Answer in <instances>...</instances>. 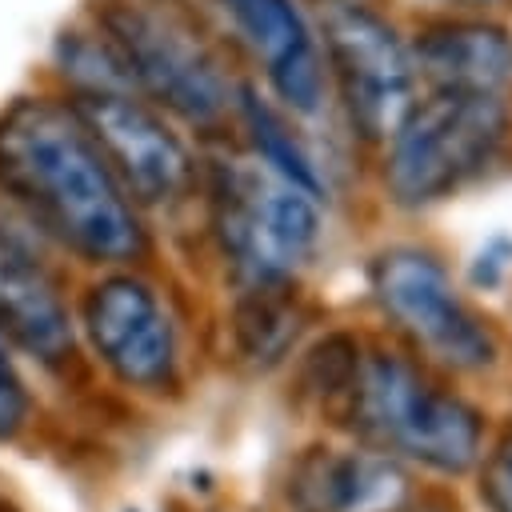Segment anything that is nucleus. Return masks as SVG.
<instances>
[{
    "instance_id": "1",
    "label": "nucleus",
    "mask_w": 512,
    "mask_h": 512,
    "mask_svg": "<svg viewBox=\"0 0 512 512\" xmlns=\"http://www.w3.org/2000/svg\"><path fill=\"white\" fill-rule=\"evenodd\" d=\"M0 184L88 260L120 264L144 252L124 184L72 104L16 100L0 116Z\"/></svg>"
},
{
    "instance_id": "2",
    "label": "nucleus",
    "mask_w": 512,
    "mask_h": 512,
    "mask_svg": "<svg viewBox=\"0 0 512 512\" xmlns=\"http://www.w3.org/2000/svg\"><path fill=\"white\" fill-rule=\"evenodd\" d=\"M300 384L324 420L384 452L420 460L444 476H460L480 460V412L424 380L396 352L364 348L336 332L308 352Z\"/></svg>"
},
{
    "instance_id": "3",
    "label": "nucleus",
    "mask_w": 512,
    "mask_h": 512,
    "mask_svg": "<svg viewBox=\"0 0 512 512\" xmlns=\"http://www.w3.org/2000/svg\"><path fill=\"white\" fill-rule=\"evenodd\" d=\"M508 112L496 92L436 88L432 100L412 104L388 136L384 180L396 204H432L476 176L500 148Z\"/></svg>"
},
{
    "instance_id": "4",
    "label": "nucleus",
    "mask_w": 512,
    "mask_h": 512,
    "mask_svg": "<svg viewBox=\"0 0 512 512\" xmlns=\"http://www.w3.org/2000/svg\"><path fill=\"white\" fill-rule=\"evenodd\" d=\"M100 32L116 48L128 80L188 124L208 128L228 112V80L180 16L140 0H108Z\"/></svg>"
},
{
    "instance_id": "5",
    "label": "nucleus",
    "mask_w": 512,
    "mask_h": 512,
    "mask_svg": "<svg viewBox=\"0 0 512 512\" xmlns=\"http://www.w3.org/2000/svg\"><path fill=\"white\" fill-rule=\"evenodd\" d=\"M216 232L228 260L252 284L288 280L320 240L316 192L268 172L232 168L216 192Z\"/></svg>"
},
{
    "instance_id": "6",
    "label": "nucleus",
    "mask_w": 512,
    "mask_h": 512,
    "mask_svg": "<svg viewBox=\"0 0 512 512\" xmlns=\"http://www.w3.org/2000/svg\"><path fill=\"white\" fill-rule=\"evenodd\" d=\"M372 292L380 308L440 364L456 372H480L496 360V340L484 320L456 296L448 272L416 248H392L372 268Z\"/></svg>"
},
{
    "instance_id": "7",
    "label": "nucleus",
    "mask_w": 512,
    "mask_h": 512,
    "mask_svg": "<svg viewBox=\"0 0 512 512\" xmlns=\"http://www.w3.org/2000/svg\"><path fill=\"white\" fill-rule=\"evenodd\" d=\"M324 32L352 124L372 140L392 136L416 104V60L384 20L356 4H336Z\"/></svg>"
},
{
    "instance_id": "8",
    "label": "nucleus",
    "mask_w": 512,
    "mask_h": 512,
    "mask_svg": "<svg viewBox=\"0 0 512 512\" xmlns=\"http://www.w3.org/2000/svg\"><path fill=\"white\" fill-rule=\"evenodd\" d=\"M84 328L108 372L132 388L176 384V328L140 276H108L84 296Z\"/></svg>"
},
{
    "instance_id": "9",
    "label": "nucleus",
    "mask_w": 512,
    "mask_h": 512,
    "mask_svg": "<svg viewBox=\"0 0 512 512\" xmlns=\"http://www.w3.org/2000/svg\"><path fill=\"white\" fill-rule=\"evenodd\" d=\"M72 108L100 144L124 192H136L144 204H164L188 188V148L152 108L132 100V92H80Z\"/></svg>"
},
{
    "instance_id": "10",
    "label": "nucleus",
    "mask_w": 512,
    "mask_h": 512,
    "mask_svg": "<svg viewBox=\"0 0 512 512\" xmlns=\"http://www.w3.org/2000/svg\"><path fill=\"white\" fill-rule=\"evenodd\" d=\"M408 468L384 448H308L288 472L292 512H404Z\"/></svg>"
},
{
    "instance_id": "11",
    "label": "nucleus",
    "mask_w": 512,
    "mask_h": 512,
    "mask_svg": "<svg viewBox=\"0 0 512 512\" xmlns=\"http://www.w3.org/2000/svg\"><path fill=\"white\" fill-rule=\"evenodd\" d=\"M212 4L232 20L240 40L264 60V72L280 92V100L292 104L296 112H316L324 88L320 56L292 0H212Z\"/></svg>"
},
{
    "instance_id": "12",
    "label": "nucleus",
    "mask_w": 512,
    "mask_h": 512,
    "mask_svg": "<svg viewBox=\"0 0 512 512\" xmlns=\"http://www.w3.org/2000/svg\"><path fill=\"white\" fill-rule=\"evenodd\" d=\"M0 332L44 364L72 356V320L56 280L12 232H0Z\"/></svg>"
},
{
    "instance_id": "13",
    "label": "nucleus",
    "mask_w": 512,
    "mask_h": 512,
    "mask_svg": "<svg viewBox=\"0 0 512 512\" xmlns=\"http://www.w3.org/2000/svg\"><path fill=\"white\" fill-rule=\"evenodd\" d=\"M412 60L436 88L500 92L512 80V36L492 24H440L420 36Z\"/></svg>"
},
{
    "instance_id": "14",
    "label": "nucleus",
    "mask_w": 512,
    "mask_h": 512,
    "mask_svg": "<svg viewBox=\"0 0 512 512\" xmlns=\"http://www.w3.org/2000/svg\"><path fill=\"white\" fill-rule=\"evenodd\" d=\"M300 332V312L292 300L276 296V284H256L232 312V340L240 360L252 368H272L284 360Z\"/></svg>"
},
{
    "instance_id": "15",
    "label": "nucleus",
    "mask_w": 512,
    "mask_h": 512,
    "mask_svg": "<svg viewBox=\"0 0 512 512\" xmlns=\"http://www.w3.org/2000/svg\"><path fill=\"white\" fill-rule=\"evenodd\" d=\"M240 108H244L248 132H252L256 152L264 156V164H268L276 176H284V180H292V184H300V188H308V192H320V180H316V168H312L308 152L292 140V132L280 124V116H276L272 108H264L256 96H244Z\"/></svg>"
},
{
    "instance_id": "16",
    "label": "nucleus",
    "mask_w": 512,
    "mask_h": 512,
    "mask_svg": "<svg viewBox=\"0 0 512 512\" xmlns=\"http://www.w3.org/2000/svg\"><path fill=\"white\" fill-rule=\"evenodd\" d=\"M480 496L492 512H512V436L484 460Z\"/></svg>"
},
{
    "instance_id": "17",
    "label": "nucleus",
    "mask_w": 512,
    "mask_h": 512,
    "mask_svg": "<svg viewBox=\"0 0 512 512\" xmlns=\"http://www.w3.org/2000/svg\"><path fill=\"white\" fill-rule=\"evenodd\" d=\"M24 412H28L24 384H20V376L12 372L8 356L0 352V440H8V436L24 424Z\"/></svg>"
},
{
    "instance_id": "18",
    "label": "nucleus",
    "mask_w": 512,
    "mask_h": 512,
    "mask_svg": "<svg viewBox=\"0 0 512 512\" xmlns=\"http://www.w3.org/2000/svg\"><path fill=\"white\" fill-rule=\"evenodd\" d=\"M404 512H456V504H452L448 496H440V492H432V496H420V500L412 496Z\"/></svg>"
},
{
    "instance_id": "19",
    "label": "nucleus",
    "mask_w": 512,
    "mask_h": 512,
    "mask_svg": "<svg viewBox=\"0 0 512 512\" xmlns=\"http://www.w3.org/2000/svg\"><path fill=\"white\" fill-rule=\"evenodd\" d=\"M448 4H496V0H448Z\"/></svg>"
}]
</instances>
